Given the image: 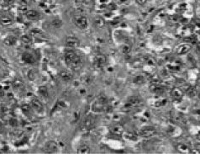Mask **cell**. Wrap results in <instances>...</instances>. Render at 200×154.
Listing matches in <instances>:
<instances>
[{"label": "cell", "mask_w": 200, "mask_h": 154, "mask_svg": "<svg viewBox=\"0 0 200 154\" xmlns=\"http://www.w3.org/2000/svg\"><path fill=\"white\" fill-rule=\"evenodd\" d=\"M65 62L71 67L76 68L82 64V58L73 51H69L65 54Z\"/></svg>", "instance_id": "1"}, {"label": "cell", "mask_w": 200, "mask_h": 154, "mask_svg": "<svg viewBox=\"0 0 200 154\" xmlns=\"http://www.w3.org/2000/svg\"><path fill=\"white\" fill-rule=\"evenodd\" d=\"M73 23L79 29H86L88 25V19L82 15H78L73 17Z\"/></svg>", "instance_id": "2"}, {"label": "cell", "mask_w": 200, "mask_h": 154, "mask_svg": "<svg viewBox=\"0 0 200 154\" xmlns=\"http://www.w3.org/2000/svg\"><path fill=\"white\" fill-rule=\"evenodd\" d=\"M58 150H59L58 144L54 141H50L44 146V153H56Z\"/></svg>", "instance_id": "3"}, {"label": "cell", "mask_w": 200, "mask_h": 154, "mask_svg": "<svg viewBox=\"0 0 200 154\" xmlns=\"http://www.w3.org/2000/svg\"><path fill=\"white\" fill-rule=\"evenodd\" d=\"M30 106L33 110H35L37 113H41L44 110V106L42 102L37 98H33L30 101Z\"/></svg>", "instance_id": "4"}, {"label": "cell", "mask_w": 200, "mask_h": 154, "mask_svg": "<svg viewBox=\"0 0 200 154\" xmlns=\"http://www.w3.org/2000/svg\"><path fill=\"white\" fill-rule=\"evenodd\" d=\"M105 105V99L104 98H98L93 102L92 109L94 112H101L104 109Z\"/></svg>", "instance_id": "5"}, {"label": "cell", "mask_w": 200, "mask_h": 154, "mask_svg": "<svg viewBox=\"0 0 200 154\" xmlns=\"http://www.w3.org/2000/svg\"><path fill=\"white\" fill-rule=\"evenodd\" d=\"M21 60L25 64H34L35 62V57L32 53L29 51H25L21 56Z\"/></svg>", "instance_id": "6"}, {"label": "cell", "mask_w": 200, "mask_h": 154, "mask_svg": "<svg viewBox=\"0 0 200 154\" xmlns=\"http://www.w3.org/2000/svg\"><path fill=\"white\" fill-rule=\"evenodd\" d=\"M79 43H80L79 40L77 37H74V36H69L66 40V45L68 47H71V48H75V47L78 46Z\"/></svg>", "instance_id": "7"}, {"label": "cell", "mask_w": 200, "mask_h": 154, "mask_svg": "<svg viewBox=\"0 0 200 154\" xmlns=\"http://www.w3.org/2000/svg\"><path fill=\"white\" fill-rule=\"evenodd\" d=\"M17 43V38L14 35H8L4 38L3 40V45L7 46H12L16 45Z\"/></svg>", "instance_id": "8"}, {"label": "cell", "mask_w": 200, "mask_h": 154, "mask_svg": "<svg viewBox=\"0 0 200 154\" xmlns=\"http://www.w3.org/2000/svg\"><path fill=\"white\" fill-rule=\"evenodd\" d=\"M25 16L27 17L30 19H37L40 17V14L36 11V10H33V9H30V10H26L24 13Z\"/></svg>", "instance_id": "9"}, {"label": "cell", "mask_w": 200, "mask_h": 154, "mask_svg": "<svg viewBox=\"0 0 200 154\" xmlns=\"http://www.w3.org/2000/svg\"><path fill=\"white\" fill-rule=\"evenodd\" d=\"M13 88L16 91H22L24 88V82L19 78H16L15 81L13 82Z\"/></svg>", "instance_id": "10"}, {"label": "cell", "mask_w": 200, "mask_h": 154, "mask_svg": "<svg viewBox=\"0 0 200 154\" xmlns=\"http://www.w3.org/2000/svg\"><path fill=\"white\" fill-rule=\"evenodd\" d=\"M0 24L3 26H9L13 24V19L8 15H1L0 16Z\"/></svg>", "instance_id": "11"}, {"label": "cell", "mask_w": 200, "mask_h": 154, "mask_svg": "<svg viewBox=\"0 0 200 154\" xmlns=\"http://www.w3.org/2000/svg\"><path fill=\"white\" fill-rule=\"evenodd\" d=\"M140 133L145 137H149L155 134V130L153 127H145L141 130Z\"/></svg>", "instance_id": "12"}, {"label": "cell", "mask_w": 200, "mask_h": 154, "mask_svg": "<svg viewBox=\"0 0 200 154\" xmlns=\"http://www.w3.org/2000/svg\"><path fill=\"white\" fill-rule=\"evenodd\" d=\"M38 94L41 99H47L49 96L48 89L46 86H40L38 89Z\"/></svg>", "instance_id": "13"}, {"label": "cell", "mask_w": 200, "mask_h": 154, "mask_svg": "<svg viewBox=\"0 0 200 154\" xmlns=\"http://www.w3.org/2000/svg\"><path fill=\"white\" fill-rule=\"evenodd\" d=\"M39 74H38V71L36 69H30L28 73V78L30 81H35L37 79Z\"/></svg>", "instance_id": "14"}, {"label": "cell", "mask_w": 200, "mask_h": 154, "mask_svg": "<svg viewBox=\"0 0 200 154\" xmlns=\"http://www.w3.org/2000/svg\"><path fill=\"white\" fill-rule=\"evenodd\" d=\"M93 124H94V120H93V118L91 117V116L87 117V118L84 120V121H83V126H84V127L87 128V129H90V128L93 126Z\"/></svg>", "instance_id": "15"}, {"label": "cell", "mask_w": 200, "mask_h": 154, "mask_svg": "<svg viewBox=\"0 0 200 154\" xmlns=\"http://www.w3.org/2000/svg\"><path fill=\"white\" fill-rule=\"evenodd\" d=\"M90 147L87 145V144H82V145H80L79 147L78 148V153L82 154H86L89 153H90Z\"/></svg>", "instance_id": "16"}, {"label": "cell", "mask_w": 200, "mask_h": 154, "mask_svg": "<svg viewBox=\"0 0 200 154\" xmlns=\"http://www.w3.org/2000/svg\"><path fill=\"white\" fill-rule=\"evenodd\" d=\"M60 77L64 81H70L72 79V73L67 72V71H63V72L60 73Z\"/></svg>", "instance_id": "17"}, {"label": "cell", "mask_w": 200, "mask_h": 154, "mask_svg": "<svg viewBox=\"0 0 200 154\" xmlns=\"http://www.w3.org/2000/svg\"><path fill=\"white\" fill-rule=\"evenodd\" d=\"M51 24L52 27H54V28H56V29H59V28H61L62 25V19H60L59 18H55V19H53L51 20Z\"/></svg>", "instance_id": "18"}, {"label": "cell", "mask_w": 200, "mask_h": 154, "mask_svg": "<svg viewBox=\"0 0 200 154\" xmlns=\"http://www.w3.org/2000/svg\"><path fill=\"white\" fill-rule=\"evenodd\" d=\"M21 41L25 45H31L32 43V37L29 35H23L21 36Z\"/></svg>", "instance_id": "19"}, {"label": "cell", "mask_w": 200, "mask_h": 154, "mask_svg": "<svg viewBox=\"0 0 200 154\" xmlns=\"http://www.w3.org/2000/svg\"><path fill=\"white\" fill-rule=\"evenodd\" d=\"M104 63V57H97L95 58V62H94V65L98 66V67H100V66H103V64Z\"/></svg>", "instance_id": "20"}, {"label": "cell", "mask_w": 200, "mask_h": 154, "mask_svg": "<svg viewBox=\"0 0 200 154\" xmlns=\"http://www.w3.org/2000/svg\"><path fill=\"white\" fill-rule=\"evenodd\" d=\"M31 1L32 0H19V3L23 6H27L28 4H30L31 3Z\"/></svg>", "instance_id": "21"}, {"label": "cell", "mask_w": 200, "mask_h": 154, "mask_svg": "<svg viewBox=\"0 0 200 154\" xmlns=\"http://www.w3.org/2000/svg\"><path fill=\"white\" fill-rule=\"evenodd\" d=\"M3 129H4L3 125V123H2V122H0V133H2V132L3 131Z\"/></svg>", "instance_id": "22"}, {"label": "cell", "mask_w": 200, "mask_h": 154, "mask_svg": "<svg viewBox=\"0 0 200 154\" xmlns=\"http://www.w3.org/2000/svg\"><path fill=\"white\" fill-rule=\"evenodd\" d=\"M5 1H6V3H8V4H11V3H14V1H15V0H5Z\"/></svg>", "instance_id": "23"}]
</instances>
